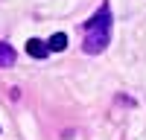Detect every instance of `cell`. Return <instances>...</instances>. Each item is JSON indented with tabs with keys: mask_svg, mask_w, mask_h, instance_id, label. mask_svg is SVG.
<instances>
[{
	"mask_svg": "<svg viewBox=\"0 0 146 140\" xmlns=\"http://www.w3.org/2000/svg\"><path fill=\"white\" fill-rule=\"evenodd\" d=\"M27 53H29L32 58H47V55H50L47 41H38V38H29V41H27Z\"/></svg>",
	"mask_w": 146,
	"mask_h": 140,
	"instance_id": "cell-2",
	"label": "cell"
},
{
	"mask_svg": "<svg viewBox=\"0 0 146 140\" xmlns=\"http://www.w3.org/2000/svg\"><path fill=\"white\" fill-rule=\"evenodd\" d=\"M47 50H50V53H62V50H67V35H64V32L50 35V41H47Z\"/></svg>",
	"mask_w": 146,
	"mask_h": 140,
	"instance_id": "cell-4",
	"label": "cell"
},
{
	"mask_svg": "<svg viewBox=\"0 0 146 140\" xmlns=\"http://www.w3.org/2000/svg\"><path fill=\"white\" fill-rule=\"evenodd\" d=\"M85 29V41H82V50L88 55H96L102 53L108 41H111V9H108V3H102L100 9L94 12V15L82 23Z\"/></svg>",
	"mask_w": 146,
	"mask_h": 140,
	"instance_id": "cell-1",
	"label": "cell"
},
{
	"mask_svg": "<svg viewBox=\"0 0 146 140\" xmlns=\"http://www.w3.org/2000/svg\"><path fill=\"white\" fill-rule=\"evenodd\" d=\"M15 64V47L9 41H0V67H12Z\"/></svg>",
	"mask_w": 146,
	"mask_h": 140,
	"instance_id": "cell-3",
	"label": "cell"
}]
</instances>
